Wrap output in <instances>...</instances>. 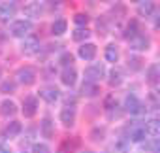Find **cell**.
<instances>
[{"label": "cell", "instance_id": "1", "mask_svg": "<svg viewBox=\"0 0 160 153\" xmlns=\"http://www.w3.org/2000/svg\"><path fill=\"white\" fill-rule=\"evenodd\" d=\"M15 78L23 85H32L36 82V78H38V74H36V68H32V66H21L15 72Z\"/></svg>", "mask_w": 160, "mask_h": 153}, {"label": "cell", "instance_id": "2", "mask_svg": "<svg viewBox=\"0 0 160 153\" xmlns=\"http://www.w3.org/2000/svg\"><path fill=\"white\" fill-rule=\"evenodd\" d=\"M102 78H106V68H104L102 62H94V64H91L89 68H85V80H87V82L98 83Z\"/></svg>", "mask_w": 160, "mask_h": 153}, {"label": "cell", "instance_id": "3", "mask_svg": "<svg viewBox=\"0 0 160 153\" xmlns=\"http://www.w3.org/2000/svg\"><path fill=\"white\" fill-rule=\"evenodd\" d=\"M30 30H32V21H28V19H19L10 29L12 36H15V38H25L30 34Z\"/></svg>", "mask_w": 160, "mask_h": 153}, {"label": "cell", "instance_id": "4", "mask_svg": "<svg viewBox=\"0 0 160 153\" xmlns=\"http://www.w3.org/2000/svg\"><path fill=\"white\" fill-rule=\"evenodd\" d=\"M149 47H151V40H149V36L138 32L136 36L130 38V49H132V51H147Z\"/></svg>", "mask_w": 160, "mask_h": 153}, {"label": "cell", "instance_id": "5", "mask_svg": "<svg viewBox=\"0 0 160 153\" xmlns=\"http://www.w3.org/2000/svg\"><path fill=\"white\" fill-rule=\"evenodd\" d=\"M21 51L25 53V55H36L38 51H40V40L36 38V36H25V40H23V45H21Z\"/></svg>", "mask_w": 160, "mask_h": 153}, {"label": "cell", "instance_id": "6", "mask_svg": "<svg viewBox=\"0 0 160 153\" xmlns=\"http://www.w3.org/2000/svg\"><path fill=\"white\" fill-rule=\"evenodd\" d=\"M36 112H38V98H36L34 95L25 97V98H23V115L30 119V117L36 115Z\"/></svg>", "mask_w": 160, "mask_h": 153}, {"label": "cell", "instance_id": "7", "mask_svg": "<svg viewBox=\"0 0 160 153\" xmlns=\"http://www.w3.org/2000/svg\"><path fill=\"white\" fill-rule=\"evenodd\" d=\"M124 110L130 112V113H143V102L136 97V95H128L124 98Z\"/></svg>", "mask_w": 160, "mask_h": 153}, {"label": "cell", "instance_id": "8", "mask_svg": "<svg viewBox=\"0 0 160 153\" xmlns=\"http://www.w3.org/2000/svg\"><path fill=\"white\" fill-rule=\"evenodd\" d=\"M17 13V8L13 2H0V21L6 23L10 19H13Z\"/></svg>", "mask_w": 160, "mask_h": 153}, {"label": "cell", "instance_id": "9", "mask_svg": "<svg viewBox=\"0 0 160 153\" xmlns=\"http://www.w3.org/2000/svg\"><path fill=\"white\" fill-rule=\"evenodd\" d=\"M60 123L64 127H73L75 125V108L73 106H64L60 110Z\"/></svg>", "mask_w": 160, "mask_h": 153}, {"label": "cell", "instance_id": "10", "mask_svg": "<svg viewBox=\"0 0 160 153\" xmlns=\"http://www.w3.org/2000/svg\"><path fill=\"white\" fill-rule=\"evenodd\" d=\"M60 82H62L66 87L75 85V82H77V72H75L73 66H64V70H62V74H60Z\"/></svg>", "mask_w": 160, "mask_h": 153}, {"label": "cell", "instance_id": "11", "mask_svg": "<svg viewBox=\"0 0 160 153\" xmlns=\"http://www.w3.org/2000/svg\"><path fill=\"white\" fill-rule=\"evenodd\" d=\"M138 4H139V6H138V13H139L141 17H152V15H154L156 6H154L152 0H139Z\"/></svg>", "mask_w": 160, "mask_h": 153}, {"label": "cell", "instance_id": "12", "mask_svg": "<svg viewBox=\"0 0 160 153\" xmlns=\"http://www.w3.org/2000/svg\"><path fill=\"white\" fill-rule=\"evenodd\" d=\"M38 93H40V97H42L47 104H55V102L60 98V93H58L57 87H43V89H40Z\"/></svg>", "mask_w": 160, "mask_h": 153}, {"label": "cell", "instance_id": "13", "mask_svg": "<svg viewBox=\"0 0 160 153\" xmlns=\"http://www.w3.org/2000/svg\"><path fill=\"white\" fill-rule=\"evenodd\" d=\"M77 55L81 57L83 61H92V59L96 57V45H94V44H91V42L81 44V47L77 49Z\"/></svg>", "mask_w": 160, "mask_h": 153}, {"label": "cell", "instance_id": "14", "mask_svg": "<svg viewBox=\"0 0 160 153\" xmlns=\"http://www.w3.org/2000/svg\"><path fill=\"white\" fill-rule=\"evenodd\" d=\"M79 145H81V142H79V138H77V136H73V138H66V140L60 144L58 151H60V153H73Z\"/></svg>", "mask_w": 160, "mask_h": 153}, {"label": "cell", "instance_id": "15", "mask_svg": "<svg viewBox=\"0 0 160 153\" xmlns=\"http://www.w3.org/2000/svg\"><path fill=\"white\" fill-rule=\"evenodd\" d=\"M79 93H81L83 97H96V95L100 93V87H98V83H94V82H87V80H85V83L81 85Z\"/></svg>", "mask_w": 160, "mask_h": 153}, {"label": "cell", "instance_id": "16", "mask_svg": "<svg viewBox=\"0 0 160 153\" xmlns=\"http://www.w3.org/2000/svg\"><path fill=\"white\" fill-rule=\"evenodd\" d=\"M15 113H17V104L13 100H4L0 104V115L10 117V115H15Z\"/></svg>", "mask_w": 160, "mask_h": 153}, {"label": "cell", "instance_id": "17", "mask_svg": "<svg viewBox=\"0 0 160 153\" xmlns=\"http://www.w3.org/2000/svg\"><path fill=\"white\" fill-rule=\"evenodd\" d=\"M145 132H147V136H151V138H156L158 134H160V121L158 119H149L147 123H145Z\"/></svg>", "mask_w": 160, "mask_h": 153}, {"label": "cell", "instance_id": "18", "mask_svg": "<svg viewBox=\"0 0 160 153\" xmlns=\"http://www.w3.org/2000/svg\"><path fill=\"white\" fill-rule=\"evenodd\" d=\"M40 129H42V136H43V138H53V134H55V123H53L49 117H43V119H42Z\"/></svg>", "mask_w": 160, "mask_h": 153}, {"label": "cell", "instance_id": "19", "mask_svg": "<svg viewBox=\"0 0 160 153\" xmlns=\"http://www.w3.org/2000/svg\"><path fill=\"white\" fill-rule=\"evenodd\" d=\"M66 30H68V21H66V19H57V21H53V25H51V34H53V36H62Z\"/></svg>", "mask_w": 160, "mask_h": 153}, {"label": "cell", "instance_id": "20", "mask_svg": "<svg viewBox=\"0 0 160 153\" xmlns=\"http://www.w3.org/2000/svg\"><path fill=\"white\" fill-rule=\"evenodd\" d=\"M21 130H23V125H21L19 121H12V123L4 129V136H6V138H15V136L21 134Z\"/></svg>", "mask_w": 160, "mask_h": 153}, {"label": "cell", "instance_id": "21", "mask_svg": "<svg viewBox=\"0 0 160 153\" xmlns=\"http://www.w3.org/2000/svg\"><path fill=\"white\" fill-rule=\"evenodd\" d=\"M158 78H160V68H158V64H151L147 68V82L151 85H156L158 83Z\"/></svg>", "mask_w": 160, "mask_h": 153}, {"label": "cell", "instance_id": "22", "mask_svg": "<svg viewBox=\"0 0 160 153\" xmlns=\"http://www.w3.org/2000/svg\"><path fill=\"white\" fill-rule=\"evenodd\" d=\"M104 57H106V61H108V62H117V61H119V49H117V45H115V44L106 45Z\"/></svg>", "mask_w": 160, "mask_h": 153}, {"label": "cell", "instance_id": "23", "mask_svg": "<svg viewBox=\"0 0 160 153\" xmlns=\"http://www.w3.org/2000/svg\"><path fill=\"white\" fill-rule=\"evenodd\" d=\"M138 32H139V23H138L136 19H130V21H128V25L124 27V38H128V40H130V38H132V36H136Z\"/></svg>", "mask_w": 160, "mask_h": 153}, {"label": "cell", "instance_id": "24", "mask_svg": "<svg viewBox=\"0 0 160 153\" xmlns=\"http://www.w3.org/2000/svg\"><path fill=\"white\" fill-rule=\"evenodd\" d=\"M17 91V82L15 80H6L0 83V93H4V95H13Z\"/></svg>", "mask_w": 160, "mask_h": 153}, {"label": "cell", "instance_id": "25", "mask_svg": "<svg viewBox=\"0 0 160 153\" xmlns=\"http://www.w3.org/2000/svg\"><path fill=\"white\" fill-rule=\"evenodd\" d=\"M122 80H124V74L121 68H113L109 72V85H121Z\"/></svg>", "mask_w": 160, "mask_h": 153}, {"label": "cell", "instance_id": "26", "mask_svg": "<svg viewBox=\"0 0 160 153\" xmlns=\"http://www.w3.org/2000/svg\"><path fill=\"white\" fill-rule=\"evenodd\" d=\"M145 136H147V132H145L143 127H134V129L130 130V140H132V142H143Z\"/></svg>", "mask_w": 160, "mask_h": 153}, {"label": "cell", "instance_id": "27", "mask_svg": "<svg viewBox=\"0 0 160 153\" xmlns=\"http://www.w3.org/2000/svg\"><path fill=\"white\" fill-rule=\"evenodd\" d=\"M128 68H130L132 72H138V70H141V68H143V59H141V57H138V55H132V57H128Z\"/></svg>", "mask_w": 160, "mask_h": 153}, {"label": "cell", "instance_id": "28", "mask_svg": "<svg viewBox=\"0 0 160 153\" xmlns=\"http://www.w3.org/2000/svg\"><path fill=\"white\" fill-rule=\"evenodd\" d=\"M89 36H91V30H89V29H75L73 34H72V38H73L75 42H83V40H87Z\"/></svg>", "mask_w": 160, "mask_h": 153}, {"label": "cell", "instance_id": "29", "mask_svg": "<svg viewBox=\"0 0 160 153\" xmlns=\"http://www.w3.org/2000/svg\"><path fill=\"white\" fill-rule=\"evenodd\" d=\"M25 13H27L28 17H40V13H42V8H40V4H38V2H34V4H28V6H25Z\"/></svg>", "mask_w": 160, "mask_h": 153}, {"label": "cell", "instance_id": "30", "mask_svg": "<svg viewBox=\"0 0 160 153\" xmlns=\"http://www.w3.org/2000/svg\"><path fill=\"white\" fill-rule=\"evenodd\" d=\"M104 136H106V129L104 127H94L91 130V140H94V142H102Z\"/></svg>", "mask_w": 160, "mask_h": 153}, {"label": "cell", "instance_id": "31", "mask_svg": "<svg viewBox=\"0 0 160 153\" xmlns=\"http://www.w3.org/2000/svg\"><path fill=\"white\" fill-rule=\"evenodd\" d=\"M58 62H60L62 66H72V64H73V55H72L70 51H64V53L58 57Z\"/></svg>", "mask_w": 160, "mask_h": 153}, {"label": "cell", "instance_id": "32", "mask_svg": "<svg viewBox=\"0 0 160 153\" xmlns=\"http://www.w3.org/2000/svg\"><path fill=\"white\" fill-rule=\"evenodd\" d=\"M73 23L79 25V27H85V25L89 23V15H87V13H75V15H73Z\"/></svg>", "mask_w": 160, "mask_h": 153}, {"label": "cell", "instance_id": "33", "mask_svg": "<svg viewBox=\"0 0 160 153\" xmlns=\"http://www.w3.org/2000/svg\"><path fill=\"white\" fill-rule=\"evenodd\" d=\"M32 153H51L47 144H34L32 145Z\"/></svg>", "mask_w": 160, "mask_h": 153}, {"label": "cell", "instance_id": "34", "mask_svg": "<svg viewBox=\"0 0 160 153\" xmlns=\"http://www.w3.org/2000/svg\"><path fill=\"white\" fill-rule=\"evenodd\" d=\"M115 106H117L115 97H113V95H108L106 100H104V108H106V110H111V108H115Z\"/></svg>", "mask_w": 160, "mask_h": 153}, {"label": "cell", "instance_id": "35", "mask_svg": "<svg viewBox=\"0 0 160 153\" xmlns=\"http://www.w3.org/2000/svg\"><path fill=\"white\" fill-rule=\"evenodd\" d=\"M98 30H102V34H108V25H106V19H98Z\"/></svg>", "mask_w": 160, "mask_h": 153}, {"label": "cell", "instance_id": "36", "mask_svg": "<svg viewBox=\"0 0 160 153\" xmlns=\"http://www.w3.org/2000/svg\"><path fill=\"white\" fill-rule=\"evenodd\" d=\"M0 153H12L10 149H6V147H0Z\"/></svg>", "mask_w": 160, "mask_h": 153}, {"label": "cell", "instance_id": "37", "mask_svg": "<svg viewBox=\"0 0 160 153\" xmlns=\"http://www.w3.org/2000/svg\"><path fill=\"white\" fill-rule=\"evenodd\" d=\"M2 74H4V72H2V66H0V80H2Z\"/></svg>", "mask_w": 160, "mask_h": 153}, {"label": "cell", "instance_id": "38", "mask_svg": "<svg viewBox=\"0 0 160 153\" xmlns=\"http://www.w3.org/2000/svg\"><path fill=\"white\" fill-rule=\"evenodd\" d=\"M81 153H92V151H87V149H85V151H81Z\"/></svg>", "mask_w": 160, "mask_h": 153}, {"label": "cell", "instance_id": "39", "mask_svg": "<svg viewBox=\"0 0 160 153\" xmlns=\"http://www.w3.org/2000/svg\"><path fill=\"white\" fill-rule=\"evenodd\" d=\"M130 2H139V0H130Z\"/></svg>", "mask_w": 160, "mask_h": 153}]
</instances>
